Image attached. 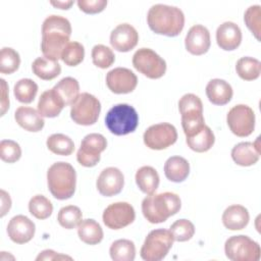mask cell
<instances>
[{
    "mask_svg": "<svg viewBox=\"0 0 261 261\" xmlns=\"http://www.w3.org/2000/svg\"><path fill=\"white\" fill-rule=\"evenodd\" d=\"M71 24L69 20L60 15H49L42 24L41 50L44 57L57 61L65 46L69 43Z\"/></svg>",
    "mask_w": 261,
    "mask_h": 261,
    "instance_id": "1",
    "label": "cell"
},
{
    "mask_svg": "<svg viewBox=\"0 0 261 261\" xmlns=\"http://www.w3.org/2000/svg\"><path fill=\"white\" fill-rule=\"evenodd\" d=\"M149 28L158 35L175 37L185 25V14L176 6L166 4L152 5L147 14Z\"/></svg>",
    "mask_w": 261,
    "mask_h": 261,
    "instance_id": "2",
    "label": "cell"
},
{
    "mask_svg": "<svg viewBox=\"0 0 261 261\" xmlns=\"http://www.w3.org/2000/svg\"><path fill=\"white\" fill-rule=\"evenodd\" d=\"M181 207L178 195L165 192L148 195L142 202V212L150 223H161L174 214Z\"/></svg>",
    "mask_w": 261,
    "mask_h": 261,
    "instance_id": "3",
    "label": "cell"
},
{
    "mask_svg": "<svg viewBox=\"0 0 261 261\" xmlns=\"http://www.w3.org/2000/svg\"><path fill=\"white\" fill-rule=\"evenodd\" d=\"M48 189L57 200H66L73 196L76 173L71 164L63 161L53 163L47 171Z\"/></svg>",
    "mask_w": 261,
    "mask_h": 261,
    "instance_id": "4",
    "label": "cell"
},
{
    "mask_svg": "<svg viewBox=\"0 0 261 261\" xmlns=\"http://www.w3.org/2000/svg\"><path fill=\"white\" fill-rule=\"evenodd\" d=\"M138 123L139 115L136 109L125 103L114 105L105 116L107 128L116 136H124L135 132Z\"/></svg>",
    "mask_w": 261,
    "mask_h": 261,
    "instance_id": "5",
    "label": "cell"
},
{
    "mask_svg": "<svg viewBox=\"0 0 261 261\" xmlns=\"http://www.w3.org/2000/svg\"><path fill=\"white\" fill-rule=\"evenodd\" d=\"M173 241V236L168 229L151 230L145 239L140 255L146 261H160L168 254Z\"/></svg>",
    "mask_w": 261,
    "mask_h": 261,
    "instance_id": "6",
    "label": "cell"
},
{
    "mask_svg": "<svg viewBox=\"0 0 261 261\" xmlns=\"http://www.w3.org/2000/svg\"><path fill=\"white\" fill-rule=\"evenodd\" d=\"M224 252L231 261H258L260 246L248 236H232L225 241Z\"/></svg>",
    "mask_w": 261,
    "mask_h": 261,
    "instance_id": "7",
    "label": "cell"
},
{
    "mask_svg": "<svg viewBox=\"0 0 261 261\" xmlns=\"http://www.w3.org/2000/svg\"><path fill=\"white\" fill-rule=\"evenodd\" d=\"M101 111L100 101L90 93H82L71 104L70 117L81 125H92L98 120Z\"/></svg>",
    "mask_w": 261,
    "mask_h": 261,
    "instance_id": "8",
    "label": "cell"
},
{
    "mask_svg": "<svg viewBox=\"0 0 261 261\" xmlns=\"http://www.w3.org/2000/svg\"><path fill=\"white\" fill-rule=\"evenodd\" d=\"M134 67L145 76L160 79L166 71V62L150 48H140L133 56Z\"/></svg>",
    "mask_w": 261,
    "mask_h": 261,
    "instance_id": "9",
    "label": "cell"
},
{
    "mask_svg": "<svg viewBox=\"0 0 261 261\" xmlns=\"http://www.w3.org/2000/svg\"><path fill=\"white\" fill-rule=\"evenodd\" d=\"M226 122L233 135L248 137L255 128V113L250 106L238 104L228 111Z\"/></svg>",
    "mask_w": 261,
    "mask_h": 261,
    "instance_id": "10",
    "label": "cell"
},
{
    "mask_svg": "<svg viewBox=\"0 0 261 261\" xmlns=\"http://www.w3.org/2000/svg\"><path fill=\"white\" fill-rule=\"evenodd\" d=\"M107 147V141L101 134L87 135L81 143L76 153L77 162L85 167H93L100 161V154Z\"/></svg>",
    "mask_w": 261,
    "mask_h": 261,
    "instance_id": "11",
    "label": "cell"
},
{
    "mask_svg": "<svg viewBox=\"0 0 261 261\" xmlns=\"http://www.w3.org/2000/svg\"><path fill=\"white\" fill-rule=\"evenodd\" d=\"M143 139L148 148L152 150H163L176 142L177 132L171 123H156L145 130Z\"/></svg>",
    "mask_w": 261,
    "mask_h": 261,
    "instance_id": "12",
    "label": "cell"
},
{
    "mask_svg": "<svg viewBox=\"0 0 261 261\" xmlns=\"http://www.w3.org/2000/svg\"><path fill=\"white\" fill-rule=\"evenodd\" d=\"M136 217L134 207L127 202H116L106 207L103 212V222L111 229H120L134 222Z\"/></svg>",
    "mask_w": 261,
    "mask_h": 261,
    "instance_id": "13",
    "label": "cell"
},
{
    "mask_svg": "<svg viewBox=\"0 0 261 261\" xmlns=\"http://www.w3.org/2000/svg\"><path fill=\"white\" fill-rule=\"evenodd\" d=\"M138 84L137 75L128 68L116 67L106 74V85L114 94L132 93Z\"/></svg>",
    "mask_w": 261,
    "mask_h": 261,
    "instance_id": "14",
    "label": "cell"
},
{
    "mask_svg": "<svg viewBox=\"0 0 261 261\" xmlns=\"http://www.w3.org/2000/svg\"><path fill=\"white\" fill-rule=\"evenodd\" d=\"M124 176L116 167H107L99 174L96 186L98 192L105 197H112L122 191Z\"/></svg>",
    "mask_w": 261,
    "mask_h": 261,
    "instance_id": "15",
    "label": "cell"
},
{
    "mask_svg": "<svg viewBox=\"0 0 261 261\" xmlns=\"http://www.w3.org/2000/svg\"><path fill=\"white\" fill-rule=\"evenodd\" d=\"M36 231L35 223L24 215L13 216L7 225L9 239L16 244H25L30 242Z\"/></svg>",
    "mask_w": 261,
    "mask_h": 261,
    "instance_id": "16",
    "label": "cell"
},
{
    "mask_svg": "<svg viewBox=\"0 0 261 261\" xmlns=\"http://www.w3.org/2000/svg\"><path fill=\"white\" fill-rule=\"evenodd\" d=\"M138 41L139 34L129 23L118 24L110 34V44L119 52L130 51L137 46Z\"/></svg>",
    "mask_w": 261,
    "mask_h": 261,
    "instance_id": "17",
    "label": "cell"
},
{
    "mask_svg": "<svg viewBox=\"0 0 261 261\" xmlns=\"http://www.w3.org/2000/svg\"><path fill=\"white\" fill-rule=\"evenodd\" d=\"M210 45V33L206 27L195 24L189 30L185 39L188 52L193 55H203L209 50Z\"/></svg>",
    "mask_w": 261,
    "mask_h": 261,
    "instance_id": "18",
    "label": "cell"
},
{
    "mask_svg": "<svg viewBox=\"0 0 261 261\" xmlns=\"http://www.w3.org/2000/svg\"><path fill=\"white\" fill-rule=\"evenodd\" d=\"M216 42L225 51L237 49L242 42V31L240 27L232 21H224L217 28Z\"/></svg>",
    "mask_w": 261,
    "mask_h": 261,
    "instance_id": "19",
    "label": "cell"
},
{
    "mask_svg": "<svg viewBox=\"0 0 261 261\" xmlns=\"http://www.w3.org/2000/svg\"><path fill=\"white\" fill-rule=\"evenodd\" d=\"M260 157L259 138L256 142H241L231 150L232 160L241 166H251L255 164Z\"/></svg>",
    "mask_w": 261,
    "mask_h": 261,
    "instance_id": "20",
    "label": "cell"
},
{
    "mask_svg": "<svg viewBox=\"0 0 261 261\" xmlns=\"http://www.w3.org/2000/svg\"><path fill=\"white\" fill-rule=\"evenodd\" d=\"M232 88L224 80L213 79L206 86L208 100L214 105H225L232 98Z\"/></svg>",
    "mask_w": 261,
    "mask_h": 261,
    "instance_id": "21",
    "label": "cell"
},
{
    "mask_svg": "<svg viewBox=\"0 0 261 261\" xmlns=\"http://www.w3.org/2000/svg\"><path fill=\"white\" fill-rule=\"evenodd\" d=\"M16 122L28 132H40L45 124L43 116L32 107L20 106L14 112Z\"/></svg>",
    "mask_w": 261,
    "mask_h": 261,
    "instance_id": "22",
    "label": "cell"
},
{
    "mask_svg": "<svg viewBox=\"0 0 261 261\" xmlns=\"http://www.w3.org/2000/svg\"><path fill=\"white\" fill-rule=\"evenodd\" d=\"M178 109L181 115V121H192L204 118L203 103L195 94H185L178 101Z\"/></svg>",
    "mask_w": 261,
    "mask_h": 261,
    "instance_id": "23",
    "label": "cell"
},
{
    "mask_svg": "<svg viewBox=\"0 0 261 261\" xmlns=\"http://www.w3.org/2000/svg\"><path fill=\"white\" fill-rule=\"evenodd\" d=\"M249 220V212L242 205H230L222 214V223L229 230H241L245 228Z\"/></svg>",
    "mask_w": 261,
    "mask_h": 261,
    "instance_id": "24",
    "label": "cell"
},
{
    "mask_svg": "<svg viewBox=\"0 0 261 261\" xmlns=\"http://www.w3.org/2000/svg\"><path fill=\"white\" fill-rule=\"evenodd\" d=\"M63 107H65L64 103L53 88L43 92L39 98L38 111L43 117H56L59 115Z\"/></svg>",
    "mask_w": 261,
    "mask_h": 261,
    "instance_id": "25",
    "label": "cell"
},
{
    "mask_svg": "<svg viewBox=\"0 0 261 261\" xmlns=\"http://www.w3.org/2000/svg\"><path fill=\"white\" fill-rule=\"evenodd\" d=\"M190 173V164L181 156H171L164 164V174L173 182L184 181Z\"/></svg>",
    "mask_w": 261,
    "mask_h": 261,
    "instance_id": "26",
    "label": "cell"
},
{
    "mask_svg": "<svg viewBox=\"0 0 261 261\" xmlns=\"http://www.w3.org/2000/svg\"><path fill=\"white\" fill-rule=\"evenodd\" d=\"M159 174L152 166H142L136 172V182L146 195L154 194L159 186Z\"/></svg>",
    "mask_w": 261,
    "mask_h": 261,
    "instance_id": "27",
    "label": "cell"
},
{
    "mask_svg": "<svg viewBox=\"0 0 261 261\" xmlns=\"http://www.w3.org/2000/svg\"><path fill=\"white\" fill-rule=\"evenodd\" d=\"M215 137L213 132L206 124L194 135L187 137V144L195 152L203 153L211 149L214 145Z\"/></svg>",
    "mask_w": 261,
    "mask_h": 261,
    "instance_id": "28",
    "label": "cell"
},
{
    "mask_svg": "<svg viewBox=\"0 0 261 261\" xmlns=\"http://www.w3.org/2000/svg\"><path fill=\"white\" fill-rule=\"evenodd\" d=\"M77 234L82 242L88 245H96L103 239V229L96 220L88 218L82 220L79 224Z\"/></svg>",
    "mask_w": 261,
    "mask_h": 261,
    "instance_id": "29",
    "label": "cell"
},
{
    "mask_svg": "<svg viewBox=\"0 0 261 261\" xmlns=\"http://www.w3.org/2000/svg\"><path fill=\"white\" fill-rule=\"evenodd\" d=\"M33 72L44 81H50L58 76L61 72V66L58 61L49 59L47 57H38L32 64Z\"/></svg>",
    "mask_w": 261,
    "mask_h": 261,
    "instance_id": "30",
    "label": "cell"
},
{
    "mask_svg": "<svg viewBox=\"0 0 261 261\" xmlns=\"http://www.w3.org/2000/svg\"><path fill=\"white\" fill-rule=\"evenodd\" d=\"M53 89L65 106H71V104L80 95L79 82L71 76L63 77L53 87Z\"/></svg>",
    "mask_w": 261,
    "mask_h": 261,
    "instance_id": "31",
    "label": "cell"
},
{
    "mask_svg": "<svg viewBox=\"0 0 261 261\" xmlns=\"http://www.w3.org/2000/svg\"><path fill=\"white\" fill-rule=\"evenodd\" d=\"M109 253L114 261H133L136 257V247L130 240L121 239L111 244Z\"/></svg>",
    "mask_w": 261,
    "mask_h": 261,
    "instance_id": "32",
    "label": "cell"
},
{
    "mask_svg": "<svg viewBox=\"0 0 261 261\" xmlns=\"http://www.w3.org/2000/svg\"><path fill=\"white\" fill-rule=\"evenodd\" d=\"M236 70L241 79L245 81H253L260 75L261 62L253 57H242L237 61Z\"/></svg>",
    "mask_w": 261,
    "mask_h": 261,
    "instance_id": "33",
    "label": "cell"
},
{
    "mask_svg": "<svg viewBox=\"0 0 261 261\" xmlns=\"http://www.w3.org/2000/svg\"><path fill=\"white\" fill-rule=\"evenodd\" d=\"M47 148L54 154L68 156L74 151L73 141L66 135L53 134L47 139Z\"/></svg>",
    "mask_w": 261,
    "mask_h": 261,
    "instance_id": "34",
    "label": "cell"
},
{
    "mask_svg": "<svg viewBox=\"0 0 261 261\" xmlns=\"http://www.w3.org/2000/svg\"><path fill=\"white\" fill-rule=\"evenodd\" d=\"M13 93L17 101L29 104L38 93V85L31 79H21L14 85Z\"/></svg>",
    "mask_w": 261,
    "mask_h": 261,
    "instance_id": "35",
    "label": "cell"
},
{
    "mask_svg": "<svg viewBox=\"0 0 261 261\" xmlns=\"http://www.w3.org/2000/svg\"><path fill=\"white\" fill-rule=\"evenodd\" d=\"M82 211L77 206L68 205L62 207L59 210L57 220L62 227L66 229H72L79 226V224L82 221Z\"/></svg>",
    "mask_w": 261,
    "mask_h": 261,
    "instance_id": "36",
    "label": "cell"
},
{
    "mask_svg": "<svg viewBox=\"0 0 261 261\" xmlns=\"http://www.w3.org/2000/svg\"><path fill=\"white\" fill-rule=\"evenodd\" d=\"M30 213L38 219H46L53 212V205L43 195L34 196L29 202Z\"/></svg>",
    "mask_w": 261,
    "mask_h": 261,
    "instance_id": "37",
    "label": "cell"
},
{
    "mask_svg": "<svg viewBox=\"0 0 261 261\" xmlns=\"http://www.w3.org/2000/svg\"><path fill=\"white\" fill-rule=\"evenodd\" d=\"M20 64L19 54L10 47H3L0 52V72L10 74L16 71Z\"/></svg>",
    "mask_w": 261,
    "mask_h": 261,
    "instance_id": "38",
    "label": "cell"
},
{
    "mask_svg": "<svg viewBox=\"0 0 261 261\" xmlns=\"http://www.w3.org/2000/svg\"><path fill=\"white\" fill-rule=\"evenodd\" d=\"M84 57H85L84 46L81 43L75 41L69 42L65 46L61 54L62 61L68 66L79 65L84 60Z\"/></svg>",
    "mask_w": 261,
    "mask_h": 261,
    "instance_id": "39",
    "label": "cell"
},
{
    "mask_svg": "<svg viewBox=\"0 0 261 261\" xmlns=\"http://www.w3.org/2000/svg\"><path fill=\"white\" fill-rule=\"evenodd\" d=\"M92 60L97 67L108 68L114 63L115 55L109 47L98 44L92 49Z\"/></svg>",
    "mask_w": 261,
    "mask_h": 261,
    "instance_id": "40",
    "label": "cell"
},
{
    "mask_svg": "<svg viewBox=\"0 0 261 261\" xmlns=\"http://www.w3.org/2000/svg\"><path fill=\"white\" fill-rule=\"evenodd\" d=\"M170 232L176 242H187L191 240L195 233L194 224L188 219H178L170 226Z\"/></svg>",
    "mask_w": 261,
    "mask_h": 261,
    "instance_id": "41",
    "label": "cell"
},
{
    "mask_svg": "<svg viewBox=\"0 0 261 261\" xmlns=\"http://www.w3.org/2000/svg\"><path fill=\"white\" fill-rule=\"evenodd\" d=\"M244 20L248 29L257 40H260L261 32V7L260 5L250 6L244 14Z\"/></svg>",
    "mask_w": 261,
    "mask_h": 261,
    "instance_id": "42",
    "label": "cell"
},
{
    "mask_svg": "<svg viewBox=\"0 0 261 261\" xmlns=\"http://www.w3.org/2000/svg\"><path fill=\"white\" fill-rule=\"evenodd\" d=\"M21 156L20 146L12 140H2L0 143V157L4 162L14 163Z\"/></svg>",
    "mask_w": 261,
    "mask_h": 261,
    "instance_id": "43",
    "label": "cell"
},
{
    "mask_svg": "<svg viewBox=\"0 0 261 261\" xmlns=\"http://www.w3.org/2000/svg\"><path fill=\"white\" fill-rule=\"evenodd\" d=\"M79 8L86 13H98L104 10L107 5L106 0H77Z\"/></svg>",
    "mask_w": 261,
    "mask_h": 261,
    "instance_id": "44",
    "label": "cell"
},
{
    "mask_svg": "<svg viewBox=\"0 0 261 261\" xmlns=\"http://www.w3.org/2000/svg\"><path fill=\"white\" fill-rule=\"evenodd\" d=\"M62 259L71 260L72 258L69 256H66V255L58 254V253L54 252L53 250H44L36 258V260H38V261L39 260H62Z\"/></svg>",
    "mask_w": 261,
    "mask_h": 261,
    "instance_id": "45",
    "label": "cell"
},
{
    "mask_svg": "<svg viewBox=\"0 0 261 261\" xmlns=\"http://www.w3.org/2000/svg\"><path fill=\"white\" fill-rule=\"evenodd\" d=\"M1 87H2V93H1V116L5 114L6 110L9 108V99H8V88L5 80L1 79Z\"/></svg>",
    "mask_w": 261,
    "mask_h": 261,
    "instance_id": "46",
    "label": "cell"
},
{
    "mask_svg": "<svg viewBox=\"0 0 261 261\" xmlns=\"http://www.w3.org/2000/svg\"><path fill=\"white\" fill-rule=\"evenodd\" d=\"M1 217H3L11 207V199L9 197V194H7L4 190H1Z\"/></svg>",
    "mask_w": 261,
    "mask_h": 261,
    "instance_id": "47",
    "label": "cell"
},
{
    "mask_svg": "<svg viewBox=\"0 0 261 261\" xmlns=\"http://www.w3.org/2000/svg\"><path fill=\"white\" fill-rule=\"evenodd\" d=\"M50 4L60 8V9H69V7L73 4L72 0H67V1H50Z\"/></svg>",
    "mask_w": 261,
    "mask_h": 261,
    "instance_id": "48",
    "label": "cell"
}]
</instances>
